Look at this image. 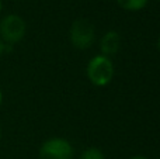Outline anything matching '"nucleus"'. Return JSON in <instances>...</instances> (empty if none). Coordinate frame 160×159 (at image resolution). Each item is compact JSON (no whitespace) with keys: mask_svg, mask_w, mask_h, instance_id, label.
<instances>
[{"mask_svg":"<svg viewBox=\"0 0 160 159\" xmlns=\"http://www.w3.org/2000/svg\"><path fill=\"white\" fill-rule=\"evenodd\" d=\"M114 62L110 56L102 54L93 56L86 66V75L90 83L96 87H105L111 83L114 78Z\"/></svg>","mask_w":160,"mask_h":159,"instance_id":"f257e3e1","label":"nucleus"},{"mask_svg":"<svg viewBox=\"0 0 160 159\" xmlns=\"http://www.w3.org/2000/svg\"><path fill=\"white\" fill-rule=\"evenodd\" d=\"M27 34V23L18 14H6L0 20V39L7 47L18 44Z\"/></svg>","mask_w":160,"mask_h":159,"instance_id":"f03ea898","label":"nucleus"},{"mask_svg":"<svg viewBox=\"0 0 160 159\" xmlns=\"http://www.w3.org/2000/svg\"><path fill=\"white\" fill-rule=\"evenodd\" d=\"M69 41L76 49H88L96 42V27L86 18H79L69 28Z\"/></svg>","mask_w":160,"mask_h":159,"instance_id":"7ed1b4c3","label":"nucleus"},{"mask_svg":"<svg viewBox=\"0 0 160 159\" xmlns=\"http://www.w3.org/2000/svg\"><path fill=\"white\" fill-rule=\"evenodd\" d=\"M75 149L68 140L51 137L39 146V159H73Z\"/></svg>","mask_w":160,"mask_h":159,"instance_id":"20e7f679","label":"nucleus"},{"mask_svg":"<svg viewBox=\"0 0 160 159\" xmlns=\"http://www.w3.org/2000/svg\"><path fill=\"white\" fill-rule=\"evenodd\" d=\"M119 48H121V35L115 30L107 31L100 39V51L105 56L110 58L114 56L115 54H118Z\"/></svg>","mask_w":160,"mask_h":159,"instance_id":"39448f33","label":"nucleus"},{"mask_svg":"<svg viewBox=\"0 0 160 159\" xmlns=\"http://www.w3.org/2000/svg\"><path fill=\"white\" fill-rule=\"evenodd\" d=\"M118 6L127 11H141L149 3V0H117Z\"/></svg>","mask_w":160,"mask_h":159,"instance_id":"423d86ee","label":"nucleus"},{"mask_svg":"<svg viewBox=\"0 0 160 159\" xmlns=\"http://www.w3.org/2000/svg\"><path fill=\"white\" fill-rule=\"evenodd\" d=\"M79 159H105V155L102 154L101 149L96 148V146H88L80 154Z\"/></svg>","mask_w":160,"mask_h":159,"instance_id":"0eeeda50","label":"nucleus"},{"mask_svg":"<svg viewBox=\"0 0 160 159\" xmlns=\"http://www.w3.org/2000/svg\"><path fill=\"white\" fill-rule=\"evenodd\" d=\"M6 49H7V45H6L4 42H3L2 39H0V58H2V56H3V54L6 52Z\"/></svg>","mask_w":160,"mask_h":159,"instance_id":"6e6552de","label":"nucleus"},{"mask_svg":"<svg viewBox=\"0 0 160 159\" xmlns=\"http://www.w3.org/2000/svg\"><path fill=\"white\" fill-rule=\"evenodd\" d=\"M129 159H149V158L143 156V155H135V156H131Z\"/></svg>","mask_w":160,"mask_h":159,"instance_id":"1a4fd4ad","label":"nucleus"},{"mask_svg":"<svg viewBox=\"0 0 160 159\" xmlns=\"http://www.w3.org/2000/svg\"><path fill=\"white\" fill-rule=\"evenodd\" d=\"M3 99H4V96H3V90L0 89V107H2V104H3Z\"/></svg>","mask_w":160,"mask_h":159,"instance_id":"9d476101","label":"nucleus"},{"mask_svg":"<svg viewBox=\"0 0 160 159\" xmlns=\"http://www.w3.org/2000/svg\"><path fill=\"white\" fill-rule=\"evenodd\" d=\"M158 49H159V54H160V34H159V38H158Z\"/></svg>","mask_w":160,"mask_h":159,"instance_id":"9b49d317","label":"nucleus"},{"mask_svg":"<svg viewBox=\"0 0 160 159\" xmlns=\"http://www.w3.org/2000/svg\"><path fill=\"white\" fill-rule=\"evenodd\" d=\"M2 10H3V2L0 0V14H2Z\"/></svg>","mask_w":160,"mask_h":159,"instance_id":"f8f14e48","label":"nucleus"},{"mask_svg":"<svg viewBox=\"0 0 160 159\" xmlns=\"http://www.w3.org/2000/svg\"><path fill=\"white\" fill-rule=\"evenodd\" d=\"M2 137H3V130H2V127H0V141H2Z\"/></svg>","mask_w":160,"mask_h":159,"instance_id":"ddd939ff","label":"nucleus"},{"mask_svg":"<svg viewBox=\"0 0 160 159\" xmlns=\"http://www.w3.org/2000/svg\"><path fill=\"white\" fill-rule=\"evenodd\" d=\"M158 2H160V0H158Z\"/></svg>","mask_w":160,"mask_h":159,"instance_id":"4468645a","label":"nucleus"}]
</instances>
